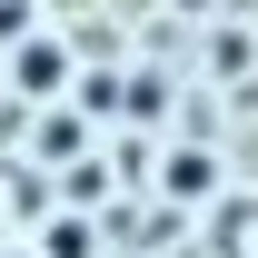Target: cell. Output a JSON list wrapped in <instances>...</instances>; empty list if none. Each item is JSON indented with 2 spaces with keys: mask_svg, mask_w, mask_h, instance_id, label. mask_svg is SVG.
I'll use <instances>...</instances> for the list:
<instances>
[{
  "mask_svg": "<svg viewBox=\"0 0 258 258\" xmlns=\"http://www.w3.org/2000/svg\"><path fill=\"white\" fill-rule=\"evenodd\" d=\"M0 258H40V248H0Z\"/></svg>",
  "mask_w": 258,
  "mask_h": 258,
  "instance_id": "6da1fadb",
  "label": "cell"
}]
</instances>
